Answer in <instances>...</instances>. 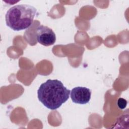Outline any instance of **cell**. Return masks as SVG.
<instances>
[{"label": "cell", "instance_id": "1", "mask_svg": "<svg viewBox=\"0 0 129 129\" xmlns=\"http://www.w3.org/2000/svg\"><path fill=\"white\" fill-rule=\"evenodd\" d=\"M70 92L61 81L49 79L40 85L37 90V96L46 107L55 110L68 100Z\"/></svg>", "mask_w": 129, "mask_h": 129}, {"label": "cell", "instance_id": "2", "mask_svg": "<svg viewBox=\"0 0 129 129\" xmlns=\"http://www.w3.org/2000/svg\"><path fill=\"white\" fill-rule=\"evenodd\" d=\"M37 10L32 6L22 4L10 8L5 15L6 23L14 31L26 29L32 25Z\"/></svg>", "mask_w": 129, "mask_h": 129}, {"label": "cell", "instance_id": "3", "mask_svg": "<svg viewBox=\"0 0 129 129\" xmlns=\"http://www.w3.org/2000/svg\"><path fill=\"white\" fill-rule=\"evenodd\" d=\"M36 38L38 42L45 46L53 44L56 40V35L54 31L51 28L44 25H39L37 27Z\"/></svg>", "mask_w": 129, "mask_h": 129}, {"label": "cell", "instance_id": "4", "mask_svg": "<svg viewBox=\"0 0 129 129\" xmlns=\"http://www.w3.org/2000/svg\"><path fill=\"white\" fill-rule=\"evenodd\" d=\"M70 97L74 103L85 104L88 103L91 99V91L86 87H76L71 91Z\"/></svg>", "mask_w": 129, "mask_h": 129}, {"label": "cell", "instance_id": "5", "mask_svg": "<svg viewBox=\"0 0 129 129\" xmlns=\"http://www.w3.org/2000/svg\"><path fill=\"white\" fill-rule=\"evenodd\" d=\"M127 103V101L123 98H119L117 102V105L118 108L120 109H125V108L126 107Z\"/></svg>", "mask_w": 129, "mask_h": 129}]
</instances>
